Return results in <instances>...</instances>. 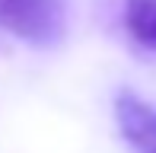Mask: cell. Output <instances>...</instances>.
<instances>
[{"label":"cell","mask_w":156,"mask_h":153,"mask_svg":"<svg viewBox=\"0 0 156 153\" xmlns=\"http://www.w3.org/2000/svg\"><path fill=\"white\" fill-rule=\"evenodd\" d=\"M115 121L134 153H156V105L131 89H121L115 96Z\"/></svg>","instance_id":"cell-2"},{"label":"cell","mask_w":156,"mask_h":153,"mask_svg":"<svg viewBox=\"0 0 156 153\" xmlns=\"http://www.w3.org/2000/svg\"><path fill=\"white\" fill-rule=\"evenodd\" d=\"M124 26L144 48H156V0H124Z\"/></svg>","instance_id":"cell-3"},{"label":"cell","mask_w":156,"mask_h":153,"mask_svg":"<svg viewBox=\"0 0 156 153\" xmlns=\"http://www.w3.org/2000/svg\"><path fill=\"white\" fill-rule=\"evenodd\" d=\"M0 29L29 45H58L67 29V0H0Z\"/></svg>","instance_id":"cell-1"}]
</instances>
